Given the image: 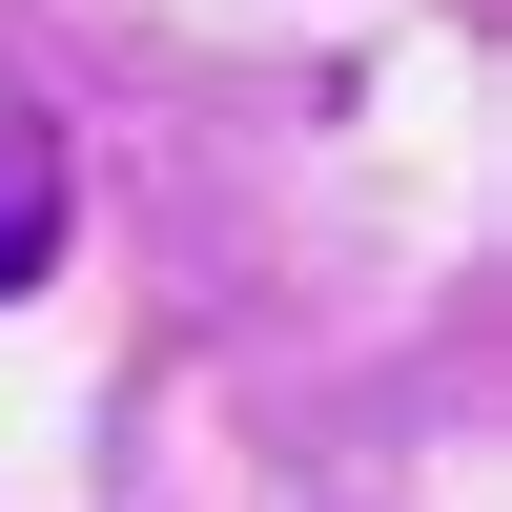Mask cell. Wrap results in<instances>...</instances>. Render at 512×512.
I'll use <instances>...</instances> for the list:
<instances>
[{
	"instance_id": "6da1fadb",
	"label": "cell",
	"mask_w": 512,
	"mask_h": 512,
	"mask_svg": "<svg viewBox=\"0 0 512 512\" xmlns=\"http://www.w3.org/2000/svg\"><path fill=\"white\" fill-rule=\"evenodd\" d=\"M41 267H62V144H41L21 103H0V308H21Z\"/></svg>"
}]
</instances>
